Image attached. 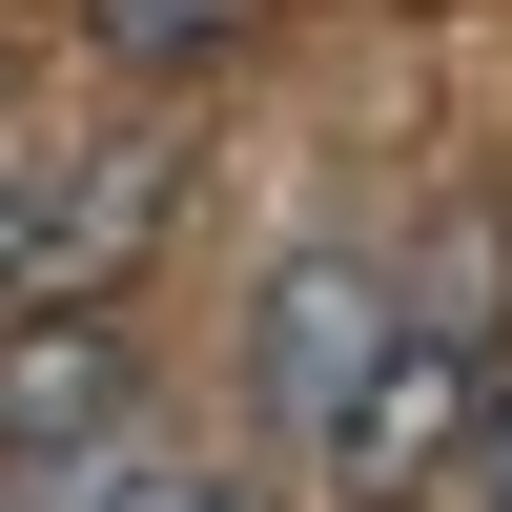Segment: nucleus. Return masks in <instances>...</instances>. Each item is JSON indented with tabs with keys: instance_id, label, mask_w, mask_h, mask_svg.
Here are the masks:
<instances>
[{
	"instance_id": "obj_6",
	"label": "nucleus",
	"mask_w": 512,
	"mask_h": 512,
	"mask_svg": "<svg viewBox=\"0 0 512 512\" xmlns=\"http://www.w3.org/2000/svg\"><path fill=\"white\" fill-rule=\"evenodd\" d=\"M21 287H62V205H41L21 164H0V308H21Z\"/></svg>"
},
{
	"instance_id": "obj_3",
	"label": "nucleus",
	"mask_w": 512,
	"mask_h": 512,
	"mask_svg": "<svg viewBox=\"0 0 512 512\" xmlns=\"http://www.w3.org/2000/svg\"><path fill=\"white\" fill-rule=\"evenodd\" d=\"M410 328V287L369 267V246H287V287H267V410L328 451V410L369 390V349Z\"/></svg>"
},
{
	"instance_id": "obj_4",
	"label": "nucleus",
	"mask_w": 512,
	"mask_h": 512,
	"mask_svg": "<svg viewBox=\"0 0 512 512\" xmlns=\"http://www.w3.org/2000/svg\"><path fill=\"white\" fill-rule=\"evenodd\" d=\"M410 328H451V349H492V369H512V226H492V205H451V226H431Z\"/></svg>"
},
{
	"instance_id": "obj_9",
	"label": "nucleus",
	"mask_w": 512,
	"mask_h": 512,
	"mask_svg": "<svg viewBox=\"0 0 512 512\" xmlns=\"http://www.w3.org/2000/svg\"><path fill=\"white\" fill-rule=\"evenodd\" d=\"M205 512H287V492H205Z\"/></svg>"
},
{
	"instance_id": "obj_2",
	"label": "nucleus",
	"mask_w": 512,
	"mask_h": 512,
	"mask_svg": "<svg viewBox=\"0 0 512 512\" xmlns=\"http://www.w3.org/2000/svg\"><path fill=\"white\" fill-rule=\"evenodd\" d=\"M144 431V369H123V328L103 308H21L0 328V472H103V451Z\"/></svg>"
},
{
	"instance_id": "obj_1",
	"label": "nucleus",
	"mask_w": 512,
	"mask_h": 512,
	"mask_svg": "<svg viewBox=\"0 0 512 512\" xmlns=\"http://www.w3.org/2000/svg\"><path fill=\"white\" fill-rule=\"evenodd\" d=\"M472 431H492V349H451V328H390V349H369V390L328 410V492L410 512L431 472H472Z\"/></svg>"
},
{
	"instance_id": "obj_7",
	"label": "nucleus",
	"mask_w": 512,
	"mask_h": 512,
	"mask_svg": "<svg viewBox=\"0 0 512 512\" xmlns=\"http://www.w3.org/2000/svg\"><path fill=\"white\" fill-rule=\"evenodd\" d=\"M62 512H205L185 472H144V451H103V472H62Z\"/></svg>"
},
{
	"instance_id": "obj_5",
	"label": "nucleus",
	"mask_w": 512,
	"mask_h": 512,
	"mask_svg": "<svg viewBox=\"0 0 512 512\" xmlns=\"http://www.w3.org/2000/svg\"><path fill=\"white\" fill-rule=\"evenodd\" d=\"M82 41H103V62H205V41H246V0H82Z\"/></svg>"
},
{
	"instance_id": "obj_8",
	"label": "nucleus",
	"mask_w": 512,
	"mask_h": 512,
	"mask_svg": "<svg viewBox=\"0 0 512 512\" xmlns=\"http://www.w3.org/2000/svg\"><path fill=\"white\" fill-rule=\"evenodd\" d=\"M472 512H512V369H492V431H472Z\"/></svg>"
}]
</instances>
